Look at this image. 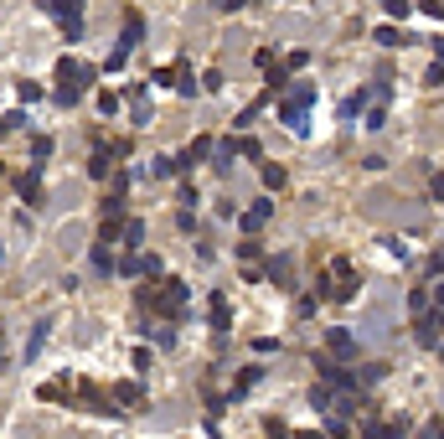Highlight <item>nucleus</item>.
<instances>
[{
    "label": "nucleus",
    "instance_id": "nucleus-1",
    "mask_svg": "<svg viewBox=\"0 0 444 439\" xmlns=\"http://www.w3.org/2000/svg\"><path fill=\"white\" fill-rule=\"evenodd\" d=\"M186 300H191V289L181 285V279H165V285H145L140 289V310L161 315V321H176V315L186 310Z\"/></svg>",
    "mask_w": 444,
    "mask_h": 439
},
{
    "label": "nucleus",
    "instance_id": "nucleus-2",
    "mask_svg": "<svg viewBox=\"0 0 444 439\" xmlns=\"http://www.w3.org/2000/svg\"><path fill=\"white\" fill-rule=\"evenodd\" d=\"M94 78H98V68H88V62H77V57H62L57 62V88H52V99H57L62 109H73V103L88 93Z\"/></svg>",
    "mask_w": 444,
    "mask_h": 439
},
{
    "label": "nucleus",
    "instance_id": "nucleus-3",
    "mask_svg": "<svg viewBox=\"0 0 444 439\" xmlns=\"http://www.w3.org/2000/svg\"><path fill=\"white\" fill-rule=\"evenodd\" d=\"M320 295L325 300H351V295H357V269H351V259H331V264H325Z\"/></svg>",
    "mask_w": 444,
    "mask_h": 439
},
{
    "label": "nucleus",
    "instance_id": "nucleus-4",
    "mask_svg": "<svg viewBox=\"0 0 444 439\" xmlns=\"http://www.w3.org/2000/svg\"><path fill=\"white\" fill-rule=\"evenodd\" d=\"M310 103H316V83H299V88H290V93L279 99V119H284L290 129H305Z\"/></svg>",
    "mask_w": 444,
    "mask_h": 439
},
{
    "label": "nucleus",
    "instance_id": "nucleus-5",
    "mask_svg": "<svg viewBox=\"0 0 444 439\" xmlns=\"http://www.w3.org/2000/svg\"><path fill=\"white\" fill-rule=\"evenodd\" d=\"M140 42H145V21H140V10H129V16H124V31H119V47H114V57H109V68H124L129 52H135Z\"/></svg>",
    "mask_w": 444,
    "mask_h": 439
},
{
    "label": "nucleus",
    "instance_id": "nucleus-6",
    "mask_svg": "<svg viewBox=\"0 0 444 439\" xmlns=\"http://www.w3.org/2000/svg\"><path fill=\"white\" fill-rule=\"evenodd\" d=\"M124 155H129V140H114L109 145V150H103V145H98V150H94V161H88V176H109V171H119V166H114V161H124Z\"/></svg>",
    "mask_w": 444,
    "mask_h": 439
},
{
    "label": "nucleus",
    "instance_id": "nucleus-7",
    "mask_svg": "<svg viewBox=\"0 0 444 439\" xmlns=\"http://www.w3.org/2000/svg\"><path fill=\"white\" fill-rule=\"evenodd\" d=\"M325 352H331L336 362H351V357H357V336H351L346 326H331L325 331Z\"/></svg>",
    "mask_w": 444,
    "mask_h": 439
},
{
    "label": "nucleus",
    "instance_id": "nucleus-8",
    "mask_svg": "<svg viewBox=\"0 0 444 439\" xmlns=\"http://www.w3.org/2000/svg\"><path fill=\"white\" fill-rule=\"evenodd\" d=\"M387 83H372V103H367V129H383L387 124Z\"/></svg>",
    "mask_w": 444,
    "mask_h": 439
},
{
    "label": "nucleus",
    "instance_id": "nucleus-9",
    "mask_svg": "<svg viewBox=\"0 0 444 439\" xmlns=\"http://www.w3.org/2000/svg\"><path fill=\"white\" fill-rule=\"evenodd\" d=\"M114 403H124V408H140V403H145V388H140V382H114Z\"/></svg>",
    "mask_w": 444,
    "mask_h": 439
},
{
    "label": "nucleus",
    "instance_id": "nucleus-10",
    "mask_svg": "<svg viewBox=\"0 0 444 439\" xmlns=\"http://www.w3.org/2000/svg\"><path fill=\"white\" fill-rule=\"evenodd\" d=\"M269 217H274V202H253V207L243 212V233H258Z\"/></svg>",
    "mask_w": 444,
    "mask_h": 439
},
{
    "label": "nucleus",
    "instance_id": "nucleus-11",
    "mask_svg": "<svg viewBox=\"0 0 444 439\" xmlns=\"http://www.w3.org/2000/svg\"><path fill=\"white\" fill-rule=\"evenodd\" d=\"M207 310H212V331H217V336H228V326H232V310H228V295H212V305H207Z\"/></svg>",
    "mask_w": 444,
    "mask_h": 439
},
{
    "label": "nucleus",
    "instance_id": "nucleus-12",
    "mask_svg": "<svg viewBox=\"0 0 444 439\" xmlns=\"http://www.w3.org/2000/svg\"><path fill=\"white\" fill-rule=\"evenodd\" d=\"M202 155H212V140H207V135H202V140H191V145H186V150H181V155H176V171H181V166H197V161H202Z\"/></svg>",
    "mask_w": 444,
    "mask_h": 439
},
{
    "label": "nucleus",
    "instance_id": "nucleus-13",
    "mask_svg": "<svg viewBox=\"0 0 444 439\" xmlns=\"http://www.w3.org/2000/svg\"><path fill=\"white\" fill-rule=\"evenodd\" d=\"M367 103H372V88H357V93H351V99L341 103V114H346V119H357L362 109H367Z\"/></svg>",
    "mask_w": 444,
    "mask_h": 439
},
{
    "label": "nucleus",
    "instance_id": "nucleus-14",
    "mask_svg": "<svg viewBox=\"0 0 444 439\" xmlns=\"http://www.w3.org/2000/svg\"><path fill=\"white\" fill-rule=\"evenodd\" d=\"M232 161H238V140H222L217 145V171H222V176L232 171Z\"/></svg>",
    "mask_w": 444,
    "mask_h": 439
},
{
    "label": "nucleus",
    "instance_id": "nucleus-15",
    "mask_svg": "<svg viewBox=\"0 0 444 439\" xmlns=\"http://www.w3.org/2000/svg\"><path fill=\"white\" fill-rule=\"evenodd\" d=\"M176 93H181V99H191V93H197V83H191V68H186V62H176Z\"/></svg>",
    "mask_w": 444,
    "mask_h": 439
},
{
    "label": "nucleus",
    "instance_id": "nucleus-16",
    "mask_svg": "<svg viewBox=\"0 0 444 439\" xmlns=\"http://www.w3.org/2000/svg\"><path fill=\"white\" fill-rule=\"evenodd\" d=\"M408 36L398 31V26H377V47H403Z\"/></svg>",
    "mask_w": 444,
    "mask_h": 439
},
{
    "label": "nucleus",
    "instance_id": "nucleus-17",
    "mask_svg": "<svg viewBox=\"0 0 444 439\" xmlns=\"http://www.w3.org/2000/svg\"><path fill=\"white\" fill-rule=\"evenodd\" d=\"M290 274H295L290 259H274V264H269V279H274V285H290Z\"/></svg>",
    "mask_w": 444,
    "mask_h": 439
},
{
    "label": "nucleus",
    "instance_id": "nucleus-18",
    "mask_svg": "<svg viewBox=\"0 0 444 439\" xmlns=\"http://www.w3.org/2000/svg\"><path fill=\"white\" fill-rule=\"evenodd\" d=\"M94 269H103V274H109V269H119V259L109 254V243H98V248H94Z\"/></svg>",
    "mask_w": 444,
    "mask_h": 439
},
{
    "label": "nucleus",
    "instance_id": "nucleus-19",
    "mask_svg": "<svg viewBox=\"0 0 444 439\" xmlns=\"http://www.w3.org/2000/svg\"><path fill=\"white\" fill-rule=\"evenodd\" d=\"M258 377H264V367H243V377L238 382H232V393H248V388H253V382Z\"/></svg>",
    "mask_w": 444,
    "mask_h": 439
},
{
    "label": "nucleus",
    "instance_id": "nucleus-20",
    "mask_svg": "<svg viewBox=\"0 0 444 439\" xmlns=\"http://www.w3.org/2000/svg\"><path fill=\"white\" fill-rule=\"evenodd\" d=\"M310 403H316V408H320V414H325V408H331V403H336V398H331V382H320V388H310Z\"/></svg>",
    "mask_w": 444,
    "mask_h": 439
},
{
    "label": "nucleus",
    "instance_id": "nucleus-21",
    "mask_svg": "<svg viewBox=\"0 0 444 439\" xmlns=\"http://www.w3.org/2000/svg\"><path fill=\"white\" fill-rule=\"evenodd\" d=\"M429 305H434V300H429V289H413V295H408V310H413V321H419V315L429 310Z\"/></svg>",
    "mask_w": 444,
    "mask_h": 439
},
{
    "label": "nucleus",
    "instance_id": "nucleus-22",
    "mask_svg": "<svg viewBox=\"0 0 444 439\" xmlns=\"http://www.w3.org/2000/svg\"><path fill=\"white\" fill-rule=\"evenodd\" d=\"M47 331H52V321H42V326H36V331H31V341H26V357H36V352H42V341H47Z\"/></svg>",
    "mask_w": 444,
    "mask_h": 439
},
{
    "label": "nucleus",
    "instance_id": "nucleus-23",
    "mask_svg": "<svg viewBox=\"0 0 444 439\" xmlns=\"http://www.w3.org/2000/svg\"><path fill=\"white\" fill-rule=\"evenodd\" d=\"M47 155H52V140H47V135H36V140H31V161H36V166H42V161H47Z\"/></svg>",
    "mask_w": 444,
    "mask_h": 439
},
{
    "label": "nucleus",
    "instance_id": "nucleus-24",
    "mask_svg": "<svg viewBox=\"0 0 444 439\" xmlns=\"http://www.w3.org/2000/svg\"><path fill=\"white\" fill-rule=\"evenodd\" d=\"M264 186H269V192H279V186H284V166H264Z\"/></svg>",
    "mask_w": 444,
    "mask_h": 439
},
{
    "label": "nucleus",
    "instance_id": "nucleus-25",
    "mask_svg": "<svg viewBox=\"0 0 444 439\" xmlns=\"http://www.w3.org/2000/svg\"><path fill=\"white\" fill-rule=\"evenodd\" d=\"M140 238H145V228H140V222H124V243L140 248Z\"/></svg>",
    "mask_w": 444,
    "mask_h": 439
},
{
    "label": "nucleus",
    "instance_id": "nucleus-26",
    "mask_svg": "<svg viewBox=\"0 0 444 439\" xmlns=\"http://www.w3.org/2000/svg\"><path fill=\"white\" fill-rule=\"evenodd\" d=\"M140 274L155 279V274H161V259H155V254H140Z\"/></svg>",
    "mask_w": 444,
    "mask_h": 439
},
{
    "label": "nucleus",
    "instance_id": "nucleus-27",
    "mask_svg": "<svg viewBox=\"0 0 444 439\" xmlns=\"http://www.w3.org/2000/svg\"><path fill=\"white\" fill-rule=\"evenodd\" d=\"M264 434H269V439H290V429H284V419H269V424H264Z\"/></svg>",
    "mask_w": 444,
    "mask_h": 439
},
{
    "label": "nucleus",
    "instance_id": "nucleus-28",
    "mask_svg": "<svg viewBox=\"0 0 444 439\" xmlns=\"http://www.w3.org/2000/svg\"><path fill=\"white\" fill-rule=\"evenodd\" d=\"M383 6H387V16H398V21H403V16H408V10H413V6H408V0H383Z\"/></svg>",
    "mask_w": 444,
    "mask_h": 439
},
{
    "label": "nucleus",
    "instance_id": "nucleus-29",
    "mask_svg": "<svg viewBox=\"0 0 444 439\" xmlns=\"http://www.w3.org/2000/svg\"><path fill=\"white\" fill-rule=\"evenodd\" d=\"M16 93H21V103H36V99H42V88H36V83H21Z\"/></svg>",
    "mask_w": 444,
    "mask_h": 439
},
{
    "label": "nucleus",
    "instance_id": "nucleus-30",
    "mask_svg": "<svg viewBox=\"0 0 444 439\" xmlns=\"http://www.w3.org/2000/svg\"><path fill=\"white\" fill-rule=\"evenodd\" d=\"M424 83H429V88H444V62H434V68H429Z\"/></svg>",
    "mask_w": 444,
    "mask_h": 439
},
{
    "label": "nucleus",
    "instance_id": "nucleus-31",
    "mask_svg": "<svg viewBox=\"0 0 444 439\" xmlns=\"http://www.w3.org/2000/svg\"><path fill=\"white\" fill-rule=\"evenodd\" d=\"M429 192H434V196H444V171H434V176H429Z\"/></svg>",
    "mask_w": 444,
    "mask_h": 439
},
{
    "label": "nucleus",
    "instance_id": "nucleus-32",
    "mask_svg": "<svg viewBox=\"0 0 444 439\" xmlns=\"http://www.w3.org/2000/svg\"><path fill=\"white\" fill-rule=\"evenodd\" d=\"M429 269H434V279H444V248H439L434 259H429Z\"/></svg>",
    "mask_w": 444,
    "mask_h": 439
},
{
    "label": "nucleus",
    "instance_id": "nucleus-33",
    "mask_svg": "<svg viewBox=\"0 0 444 439\" xmlns=\"http://www.w3.org/2000/svg\"><path fill=\"white\" fill-rule=\"evenodd\" d=\"M248 6V0H217V10H228V16H232V10H243Z\"/></svg>",
    "mask_w": 444,
    "mask_h": 439
},
{
    "label": "nucleus",
    "instance_id": "nucleus-34",
    "mask_svg": "<svg viewBox=\"0 0 444 439\" xmlns=\"http://www.w3.org/2000/svg\"><path fill=\"white\" fill-rule=\"evenodd\" d=\"M424 439H444V424L434 419V424H429V429H424Z\"/></svg>",
    "mask_w": 444,
    "mask_h": 439
},
{
    "label": "nucleus",
    "instance_id": "nucleus-35",
    "mask_svg": "<svg viewBox=\"0 0 444 439\" xmlns=\"http://www.w3.org/2000/svg\"><path fill=\"white\" fill-rule=\"evenodd\" d=\"M295 439H331V434H320V429H299Z\"/></svg>",
    "mask_w": 444,
    "mask_h": 439
},
{
    "label": "nucleus",
    "instance_id": "nucleus-36",
    "mask_svg": "<svg viewBox=\"0 0 444 439\" xmlns=\"http://www.w3.org/2000/svg\"><path fill=\"white\" fill-rule=\"evenodd\" d=\"M0 352H6V341H0Z\"/></svg>",
    "mask_w": 444,
    "mask_h": 439
}]
</instances>
